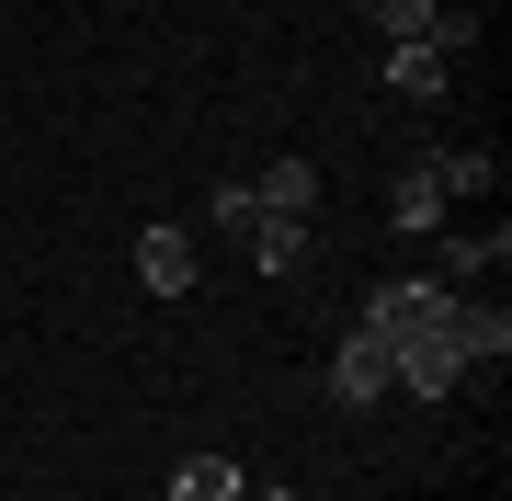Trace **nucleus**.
I'll return each instance as SVG.
<instances>
[{
	"instance_id": "obj_9",
	"label": "nucleus",
	"mask_w": 512,
	"mask_h": 501,
	"mask_svg": "<svg viewBox=\"0 0 512 501\" xmlns=\"http://www.w3.org/2000/svg\"><path fill=\"white\" fill-rule=\"evenodd\" d=\"M251 205H262V217H319V160H274V171H251Z\"/></svg>"
},
{
	"instance_id": "obj_3",
	"label": "nucleus",
	"mask_w": 512,
	"mask_h": 501,
	"mask_svg": "<svg viewBox=\"0 0 512 501\" xmlns=\"http://www.w3.org/2000/svg\"><path fill=\"white\" fill-rule=\"evenodd\" d=\"M387 353H399V399H456V388H467L456 319H444V331H387Z\"/></svg>"
},
{
	"instance_id": "obj_6",
	"label": "nucleus",
	"mask_w": 512,
	"mask_h": 501,
	"mask_svg": "<svg viewBox=\"0 0 512 501\" xmlns=\"http://www.w3.org/2000/svg\"><path fill=\"white\" fill-rule=\"evenodd\" d=\"M444 205H456V194L433 183V160H410L399 183H387V228H399V240H433V228H444Z\"/></svg>"
},
{
	"instance_id": "obj_4",
	"label": "nucleus",
	"mask_w": 512,
	"mask_h": 501,
	"mask_svg": "<svg viewBox=\"0 0 512 501\" xmlns=\"http://www.w3.org/2000/svg\"><path fill=\"white\" fill-rule=\"evenodd\" d=\"M456 365H467V376H501V365H512V308H501V285L456 297Z\"/></svg>"
},
{
	"instance_id": "obj_7",
	"label": "nucleus",
	"mask_w": 512,
	"mask_h": 501,
	"mask_svg": "<svg viewBox=\"0 0 512 501\" xmlns=\"http://www.w3.org/2000/svg\"><path fill=\"white\" fill-rule=\"evenodd\" d=\"M387 92H399V103H444V92H456V57H444V46H387Z\"/></svg>"
},
{
	"instance_id": "obj_13",
	"label": "nucleus",
	"mask_w": 512,
	"mask_h": 501,
	"mask_svg": "<svg viewBox=\"0 0 512 501\" xmlns=\"http://www.w3.org/2000/svg\"><path fill=\"white\" fill-rule=\"evenodd\" d=\"M251 217H262V205H251V183H205V228H217V240H239Z\"/></svg>"
},
{
	"instance_id": "obj_11",
	"label": "nucleus",
	"mask_w": 512,
	"mask_h": 501,
	"mask_svg": "<svg viewBox=\"0 0 512 501\" xmlns=\"http://www.w3.org/2000/svg\"><path fill=\"white\" fill-rule=\"evenodd\" d=\"M160 501H251V479H239L228 456H183V467H171V490H160Z\"/></svg>"
},
{
	"instance_id": "obj_1",
	"label": "nucleus",
	"mask_w": 512,
	"mask_h": 501,
	"mask_svg": "<svg viewBox=\"0 0 512 501\" xmlns=\"http://www.w3.org/2000/svg\"><path fill=\"white\" fill-rule=\"evenodd\" d=\"M319 388H330V410H387V399H399V353H387V331H376V319H353V331L330 342Z\"/></svg>"
},
{
	"instance_id": "obj_12",
	"label": "nucleus",
	"mask_w": 512,
	"mask_h": 501,
	"mask_svg": "<svg viewBox=\"0 0 512 501\" xmlns=\"http://www.w3.org/2000/svg\"><path fill=\"white\" fill-rule=\"evenodd\" d=\"M490 171H501L490 149H433V183L444 194H490Z\"/></svg>"
},
{
	"instance_id": "obj_14",
	"label": "nucleus",
	"mask_w": 512,
	"mask_h": 501,
	"mask_svg": "<svg viewBox=\"0 0 512 501\" xmlns=\"http://www.w3.org/2000/svg\"><path fill=\"white\" fill-rule=\"evenodd\" d=\"M251 501H296V490H262V479H251Z\"/></svg>"
},
{
	"instance_id": "obj_8",
	"label": "nucleus",
	"mask_w": 512,
	"mask_h": 501,
	"mask_svg": "<svg viewBox=\"0 0 512 501\" xmlns=\"http://www.w3.org/2000/svg\"><path fill=\"white\" fill-rule=\"evenodd\" d=\"M239 240H251V262H262L274 285H296V274H308V217H251Z\"/></svg>"
},
{
	"instance_id": "obj_5",
	"label": "nucleus",
	"mask_w": 512,
	"mask_h": 501,
	"mask_svg": "<svg viewBox=\"0 0 512 501\" xmlns=\"http://www.w3.org/2000/svg\"><path fill=\"white\" fill-rule=\"evenodd\" d=\"M194 228H137V285L148 297H194Z\"/></svg>"
},
{
	"instance_id": "obj_2",
	"label": "nucleus",
	"mask_w": 512,
	"mask_h": 501,
	"mask_svg": "<svg viewBox=\"0 0 512 501\" xmlns=\"http://www.w3.org/2000/svg\"><path fill=\"white\" fill-rule=\"evenodd\" d=\"M365 23L387 46H444V57L478 46V12H444V0H365Z\"/></svg>"
},
{
	"instance_id": "obj_10",
	"label": "nucleus",
	"mask_w": 512,
	"mask_h": 501,
	"mask_svg": "<svg viewBox=\"0 0 512 501\" xmlns=\"http://www.w3.org/2000/svg\"><path fill=\"white\" fill-rule=\"evenodd\" d=\"M501 228H490V240H444V262H433V285H456V297H478V285H501Z\"/></svg>"
}]
</instances>
